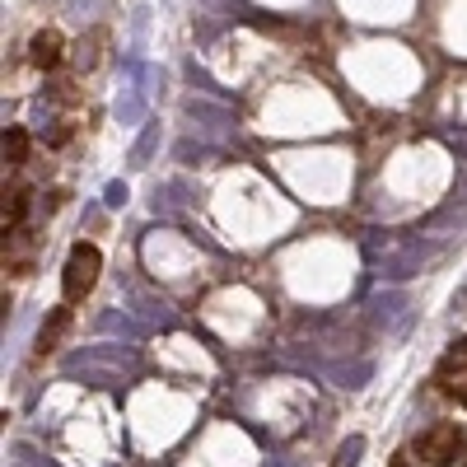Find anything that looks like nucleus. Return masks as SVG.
Instances as JSON below:
<instances>
[{
  "label": "nucleus",
  "instance_id": "1",
  "mask_svg": "<svg viewBox=\"0 0 467 467\" xmlns=\"http://www.w3.org/2000/svg\"><path fill=\"white\" fill-rule=\"evenodd\" d=\"M98 271H104V253H98L94 243H75L66 267H61V295H66V304L85 299L98 286Z\"/></svg>",
  "mask_w": 467,
  "mask_h": 467
},
{
  "label": "nucleus",
  "instance_id": "6",
  "mask_svg": "<svg viewBox=\"0 0 467 467\" xmlns=\"http://www.w3.org/2000/svg\"><path fill=\"white\" fill-rule=\"evenodd\" d=\"M29 159V131H5V164H24Z\"/></svg>",
  "mask_w": 467,
  "mask_h": 467
},
{
  "label": "nucleus",
  "instance_id": "8",
  "mask_svg": "<svg viewBox=\"0 0 467 467\" xmlns=\"http://www.w3.org/2000/svg\"><path fill=\"white\" fill-rule=\"evenodd\" d=\"M454 397H458L463 407H467V379H463V383H454Z\"/></svg>",
  "mask_w": 467,
  "mask_h": 467
},
{
  "label": "nucleus",
  "instance_id": "9",
  "mask_svg": "<svg viewBox=\"0 0 467 467\" xmlns=\"http://www.w3.org/2000/svg\"><path fill=\"white\" fill-rule=\"evenodd\" d=\"M393 467H407V454H397V458H393Z\"/></svg>",
  "mask_w": 467,
  "mask_h": 467
},
{
  "label": "nucleus",
  "instance_id": "3",
  "mask_svg": "<svg viewBox=\"0 0 467 467\" xmlns=\"http://www.w3.org/2000/svg\"><path fill=\"white\" fill-rule=\"evenodd\" d=\"M61 56H66V43H61V33H56V29H43V33H33L29 61H33L38 71H56V66H61Z\"/></svg>",
  "mask_w": 467,
  "mask_h": 467
},
{
  "label": "nucleus",
  "instance_id": "5",
  "mask_svg": "<svg viewBox=\"0 0 467 467\" xmlns=\"http://www.w3.org/2000/svg\"><path fill=\"white\" fill-rule=\"evenodd\" d=\"M454 370H467V337H458L449 351H444V360H439V379H449Z\"/></svg>",
  "mask_w": 467,
  "mask_h": 467
},
{
  "label": "nucleus",
  "instance_id": "7",
  "mask_svg": "<svg viewBox=\"0 0 467 467\" xmlns=\"http://www.w3.org/2000/svg\"><path fill=\"white\" fill-rule=\"evenodd\" d=\"M360 454H364V439H360V435H351V439H346V444H341V449H337L332 467H355V463H360Z\"/></svg>",
  "mask_w": 467,
  "mask_h": 467
},
{
  "label": "nucleus",
  "instance_id": "10",
  "mask_svg": "<svg viewBox=\"0 0 467 467\" xmlns=\"http://www.w3.org/2000/svg\"><path fill=\"white\" fill-rule=\"evenodd\" d=\"M463 467H467V463H463Z\"/></svg>",
  "mask_w": 467,
  "mask_h": 467
},
{
  "label": "nucleus",
  "instance_id": "4",
  "mask_svg": "<svg viewBox=\"0 0 467 467\" xmlns=\"http://www.w3.org/2000/svg\"><path fill=\"white\" fill-rule=\"evenodd\" d=\"M71 328V309H56L52 313V322H43V332H38V351H56V341H61V332Z\"/></svg>",
  "mask_w": 467,
  "mask_h": 467
},
{
  "label": "nucleus",
  "instance_id": "2",
  "mask_svg": "<svg viewBox=\"0 0 467 467\" xmlns=\"http://www.w3.org/2000/svg\"><path fill=\"white\" fill-rule=\"evenodd\" d=\"M463 454H467V435H463V425H454V421H439V425H430V430L416 439V458L425 467H449Z\"/></svg>",
  "mask_w": 467,
  "mask_h": 467
}]
</instances>
